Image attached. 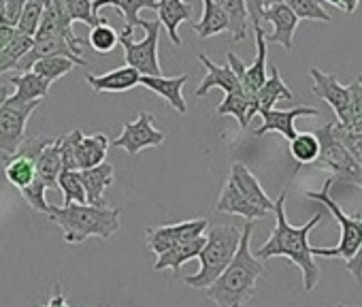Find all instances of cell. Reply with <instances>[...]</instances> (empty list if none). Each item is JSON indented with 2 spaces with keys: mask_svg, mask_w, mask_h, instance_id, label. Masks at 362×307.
I'll return each instance as SVG.
<instances>
[{
  "mask_svg": "<svg viewBox=\"0 0 362 307\" xmlns=\"http://www.w3.org/2000/svg\"><path fill=\"white\" fill-rule=\"evenodd\" d=\"M275 226L269 235V239L256 250L258 260H269V258H288L294 262L300 273H303V288L309 292L317 286L320 282V267L313 258L311 243H309V233L324 222L326 214L317 212L311 220H307L303 226H292L286 218V190L279 195L275 201Z\"/></svg>",
  "mask_w": 362,
  "mask_h": 307,
  "instance_id": "1",
  "label": "cell"
},
{
  "mask_svg": "<svg viewBox=\"0 0 362 307\" xmlns=\"http://www.w3.org/2000/svg\"><path fill=\"white\" fill-rule=\"evenodd\" d=\"M252 233L254 222H245L235 258L222 271V275L209 288H205L207 299L214 301L218 307H245L256 296L258 279L264 273V265L250 250Z\"/></svg>",
  "mask_w": 362,
  "mask_h": 307,
  "instance_id": "2",
  "label": "cell"
},
{
  "mask_svg": "<svg viewBox=\"0 0 362 307\" xmlns=\"http://www.w3.org/2000/svg\"><path fill=\"white\" fill-rule=\"evenodd\" d=\"M49 220L58 224L64 233V241L75 245L83 243L90 237L111 239L122 226V212L117 207H98V205H79L71 203L66 207L49 205Z\"/></svg>",
  "mask_w": 362,
  "mask_h": 307,
  "instance_id": "3",
  "label": "cell"
},
{
  "mask_svg": "<svg viewBox=\"0 0 362 307\" xmlns=\"http://www.w3.org/2000/svg\"><path fill=\"white\" fill-rule=\"evenodd\" d=\"M239 241H241V228H237L233 224L209 226L205 245H203L201 254L197 256L201 267L197 273H192L184 279L186 286L197 288V290L209 288L235 258V254L239 250Z\"/></svg>",
  "mask_w": 362,
  "mask_h": 307,
  "instance_id": "4",
  "label": "cell"
},
{
  "mask_svg": "<svg viewBox=\"0 0 362 307\" xmlns=\"http://www.w3.org/2000/svg\"><path fill=\"white\" fill-rule=\"evenodd\" d=\"M332 184H334V182H332V178H330V180L324 182L322 190H317V192L309 190V192H305V197L311 199V201H315V203H320V205H324V207L332 214V218H334V220L339 222V226H341V239H339V243H337L334 248H311V252H313V256L349 260V258L358 252V248H360V243H362V216H360V214H356V216L343 214L341 205L330 197V186H332Z\"/></svg>",
  "mask_w": 362,
  "mask_h": 307,
  "instance_id": "5",
  "label": "cell"
},
{
  "mask_svg": "<svg viewBox=\"0 0 362 307\" xmlns=\"http://www.w3.org/2000/svg\"><path fill=\"white\" fill-rule=\"evenodd\" d=\"M136 26L145 35L141 41H132L134 28H124L119 35L126 64L132 66L134 71H139L141 77H158V75H162L160 60H158V41H160L162 26L158 20H145V18H139Z\"/></svg>",
  "mask_w": 362,
  "mask_h": 307,
  "instance_id": "6",
  "label": "cell"
},
{
  "mask_svg": "<svg viewBox=\"0 0 362 307\" xmlns=\"http://www.w3.org/2000/svg\"><path fill=\"white\" fill-rule=\"evenodd\" d=\"M320 141V156L317 167L328 169L332 173V182L351 184L362 190V167L349 156V151L332 137V122L324 124L313 132Z\"/></svg>",
  "mask_w": 362,
  "mask_h": 307,
  "instance_id": "7",
  "label": "cell"
},
{
  "mask_svg": "<svg viewBox=\"0 0 362 307\" xmlns=\"http://www.w3.org/2000/svg\"><path fill=\"white\" fill-rule=\"evenodd\" d=\"M39 105L41 100L18 103L13 98H7L0 105V156H16V151L26 139L28 120Z\"/></svg>",
  "mask_w": 362,
  "mask_h": 307,
  "instance_id": "8",
  "label": "cell"
},
{
  "mask_svg": "<svg viewBox=\"0 0 362 307\" xmlns=\"http://www.w3.org/2000/svg\"><path fill=\"white\" fill-rule=\"evenodd\" d=\"M209 228V220L207 218H197V220H184L177 224H162V226H149L145 237H147V248L160 256L166 250L192 241L197 237H203L205 231Z\"/></svg>",
  "mask_w": 362,
  "mask_h": 307,
  "instance_id": "9",
  "label": "cell"
},
{
  "mask_svg": "<svg viewBox=\"0 0 362 307\" xmlns=\"http://www.w3.org/2000/svg\"><path fill=\"white\" fill-rule=\"evenodd\" d=\"M166 134L153 126V115L143 111L134 122H124L122 134L113 141L115 147L124 149L128 156H136L139 151L147 147H158L162 145Z\"/></svg>",
  "mask_w": 362,
  "mask_h": 307,
  "instance_id": "10",
  "label": "cell"
},
{
  "mask_svg": "<svg viewBox=\"0 0 362 307\" xmlns=\"http://www.w3.org/2000/svg\"><path fill=\"white\" fill-rule=\"evenodd\" d=\"M309 75L313 79L311 92L317 98H322V100H326L330 105V109L334 111L339 124H345L347 117H349V88L347 86H341L339 79H337V75L324 73L317 66H311L309 69Z\"/></svg>",
  "mask_w": 362,
  "mask_h": 307,
  "instance_id": "11",
  "label": "cell"
},
{
  "mask_svg": "<svg viewBox=\"0 0 362 307\" xmlns=\"http://www.w3.org/2000/svg\"><path fill=\"white\" fill-rule=\"evenodd\" d=\"M262 22H271L273 24V33L264 35L267 43H277L281 45L286 52H292L294 47V33L298 26V18L292 13V9L284 3V5H273L267 7L262 13Z\"/></svg>",
  "mask_w": 362,
  "mask_h": 307,
  "instance_id": "12",
  "label": "cell"
},
{
  "mask_svg": "<svg viewBox=\"0 0 362 307\" xmlns=\"http://www.w3.org/2000/svg\"><path fill=\"white\" fill-rule=\"evenodd\" d=\"M317 113L320 111L315 107H305V105L294 107V109H286V111H281V109H269V111L260 113L262 115V126L256 128L254 134L256 137H262L267 132H279L284 139L292 141L298 134L296 128H294V122L298 117H303V115H317Z\"/></svg>",
  "mask_w": 362,
  "mask_h": 307,
  "instance_id": "13",
  "label": "cell"
},
{
  "mask_svg": "<svg viewBox=\"0 0 362 307\" xmlns=\"http://www.w3.org/2000/svg\"><path fill=\"white\" fill-rule=\"evenodd\" d=\"M188 83V75H177V77H141V83L145 90L156 92L158 96H162L177 113H186L188 105L184 98V86Z\"/></svg>",
  "mask_w": 362,
  "mask_h": 307,
  "instance_id": "14",
  "label": "cell"
},
{
  "mask_svg": "<svg viewBox=\"0 0 362 307\" xmlns=\"http://www.w3.org/2000/svg\"><path fill=\"white\" fill-rule=\"evenodd\" d=\"M230 182L237 186V190L256 207L264 209L267 214H273L275 209V201H271V197L264 192V188L260 186L258 178L243 165V163H235L230 169Z\"/></svg>",
  "mask_w": 362,
  "mask_h": 307,
  "instance_id": "15",
  "label": "cell"
},
{
  "mask_svg": "<svg viewBox=\"0 0 362 307\" xmlns=\"http://www.w3.org/2000/svg\"><path fill=\"white\" fill-rule=\"evenodd\" d=\"M107 149H109L107 134H103V132H94L88 137L81 134L73 149L77 171H86V169H94V167L103 165L107 158Z\"/></svg>",
  "mask_w": 362,
  "mask_h": 307,
  "instance_id": "16",
  "label": "cell"
},
{
  "mask_svg": "<svg viewBox=\"0 0 362 307\" xmlns=\"http://www.w3.org/2000/svg\"><path fill=\"white\" fill-rule=\"evenodd\" d=\"M158 22L160 26L166 30L168 39L173 41V45H181V39H179V33L177 28L188 22L194 13V5L192 3H184V0H158Z\"/></svg>",
  "mask_w": 362,
  "mask_h": 307,
  "instance_id": "17",
  "label": "cell"
},
{
  "mask_svg": "<svg viewBox=\"0 0 362 307\" xmlns=\"http://www.w3.org/2000/svg\"><path fill=\"white\" fill-rule=\"evenodd\" d=\"M86 83L94 90V92H111V94H117V92H128L132 90L134 86L141 83V75L139 71H134L132 66H119V69H113L105 75H86Z\"/></svg>",
  "mask_w": 362,
  "mask_h": 307,
  "instance_id": "18",
  "label": "cell"
},
{
  "mask_svg": "<svg viewBox=\"0 0 362 307\" xmlns=\"http://www.w3.org/2000/svg\"><path fill=\"white\" fill-rule=\"evenodd\" d=\"M216 209L220 212V214H230V216H241V218H245L247 222H254V220H262V218H267L269 214L264 212V209H260V207H256V205H252L239 190H237V186L228 180L226 182V186L222 188V192H220V199H218V203H216Z\"/></svg>",
  "mask_w": 362,
  "mask_h": 307,
  "instance_id": "19",
  "label": "cell"
},
{
  "mask_svg": "<svg viewBox=\"0 0 362 307\" xmlns=\"http://www.w3.org/2000/svg\"><path fill=\"white\" fill-rule=\"evenodd\" d=\"M79 180L83 184V190H86V199H88V205H98V207H105V190L113 184L115 180V169L113 165L109 163H103L94 169H86V171H79Z\"/></svg>",
  "mask_w": 362,
  "mask_h": 307,
  "instance_id": "20",
  "label": "cell"
},
{
  "mask_svg": "<svg viewBox=\"0 0 362 307\" xmlns=\"http://www.w3.org/2000/svg\"><path fill=\"white\" fill-rule=\"evenodd\" d=\"M254 33H256V58L250 66L245 64V73L241 77V88L250 96H254L267 81V56H269V50H267L269 43L264 41L267 33L262 30V26L254 28Z\"/></svg>",
  "mask_w": 362,
  "mask_h": 307,
  "instance_id": "21",
  "label": "cell"
},
{
  "mask_svg": "<svg viewBox=\"0 0 362 307\" xmlns=\"http://www.w3.org/2000/svg\"><path fill=\"white\" fill-rule=\"evenodd\" d=\"M199 60H201L203 66L207 69V75H205V79L201 81V86L197 88V96H205V94H207L209 90H214V88H220V90H224L226 94H230V92H235V90L241 88L237 75L233 73V69H230L228 64H216V62L209 60L205 54H199Z\"/></svg>",
  "mask_w": 362,
  "mask_h": 307,
  "instance_id": "22",
  "label": "cell"
},
{
  "mask_svg": "<svg viewBox=\"0 0 362 307\" xmlns=\"http://www.w3.org/2000/svg\"><path fill=\"white\" fill-rule=\"evenodd\" d=\"M294 100V94L292 90L286 86V81L281 79L279 75V69L277 66H271V77H267V81L262 83V88L254 94V107H256V113H264L269 109L275 107L277 100Z\"/></svg>",
  "mask_w": 362,
  "mask_h": 307,
  "instance_id": "23",
  "label": "cell"
},
{
  "mask_svg": "<svg viewBox=\"0 0 362 307\" xmlns=\"http://www.w3.org/2000/svg\"><path fill=\"white\" fill-rule=\"evenodd\" d=\"M37 178L47 186V188H58V178L62 173V154H60V139L54 137L43 151L39 154V158L35 161Z\"/></svg>",
  "mask_w": 362,
  "mask_h": 307,
  "instance_id": "24",
  "label": "cell"
},
{
  "mask_svg": "<svg viewBox=\"0 0 362 307\" xmlns=\"http://www.w3.org/2000/svg\"><path fill=\"white\" fill-rule=\"evenodd\" d=\"M218 115H233L241 130H245L252 122V117L256 115V107H254V96H250L247 92H243V88L230 92L224 96V100L218 105Z\"/></svg>",
  "mask_w": 362,
  "mask_h": 307,
  "instance_id": "25",
  "label": "cell"
},
{
  "mask_svg": "<svg viewBox=\"0 0 362 307\" xmlns=\"http://www.w3.org/2000/svg\"><path fill=\"white\" fill-rule=\"evenodd\" d=\"M203 245H205V237H197V239H192V241L179 243V245L166 250L164 254H160L158 260L153 262V269H156V271H166V269H170L173 273H177V271L181 269V265L188 262V260H192V258H197V256L201 254Z\"/></svg>",
  "mask_w": 362,
  "mask_h": 307,
  "instance_id": "26",
  "label": "cell"
},
{
  "mask_svg": "<svg viewBox=\"0 0 362 307\" xmlns=\"http://www.w3.org/2000/svg\"><path fill=\"white\" fill-rule=\"evenodd\" d=\"M9 83L16 88V92L9 96L18 103H33V100H43L49 94V83L35 75L33 71L28 73H18L16 77L9 79Z\"/></svg>",
  "mask_w": 362,
  "mask_h": 307,
  "instance_id": "27",
  "label": "cell"
},
{
  "mask_svg": "<svg viewBox=\"0 0 362 307\" xmlns=\"http://www.w3.org/2000/svg\"><path fill=\"white\" fill-rule=\"evenodd\" d=\"M103 7H115L124 13L126 18V28H136L139 22V11L141 9H158V0H92V11L96 18Z\"/></svg>",
  "mask_w": 362,
  "mask_h": 307,
  "instance_id": "28",
  "label": "cell"
},
{
  "mask_svg": "<svg viewBox=\"0 0 362 307\" xmlns=\"http://www.w3.org/2000/svg\"><path fill=\"white\" fill-rule=\"evenodd\" d=\"M192 28L201 39H211L228 30V20L214 0H203V18L201 22L192 24Z\"/></svg>",
  "mask_w": 362,
  "mask_h": 307,
  "instance_id": "29",
  "label": "cell"
},
{
  "mask_svg": "<svg viewBox=\"0 0 362 307\" xmlns=\"http://www.w3.org/2000/svg\"><path fill=\"white\" fill-rule=\"evenodd\" d=\"M214 3L224 11L228 20V33L233 35V41H245L247 39V9L243 0H214Z\"/></svg>",
  "mask_w": 362,
  "mask_h": 307,
  "instance_id": "30",
  "label": "cell"
},
{
  "mask_svg": "<svg viewBox=\"0 0 362 307\" xmlns=\"http://www.w3.org/2000/svg\"><path fill=\"white\" fill-rule=\"evenodd\" d=\"M5 178L18 190L30 186L35 182V178H37L35 161L28 158V156H22V154H16V156H11L9 165L5 167Z\"/></svg>",
  "mask_w": 362,
  "mask_h": 307,
  "instance_id": "31",
  "label": "cell"
},
{
  "mask_svg": "<svg viewBox=\"0 0 362 307\" xmlns=\"http://www.w3.org/2000/svg\"><path fill=\"white\" fill-rule=\"evenodd\" d=\"M73 69H77V64L71 58H62V56H47L41 58L33 64V73L39 75L41 79H45L49 86H54V81H58L60 77H64L66 73H71Z\"/></svg>",
  "mask_w": 362,
  "mask_h": 307,
  "instance_id": "32",
  "label": "cell"
},
{
  "mask_svg": "<svg viewBox=\"0 0 362 307\" xmlns=\"http://www.w3.org/2000/svg\"><path fill=\"white\" fill-rule=\"evenodd\" d=\"M290 154L298 165H313L320 156V141L313 132H298L290 141Z\"/></svg>",
  "mask_w": 362,
  "mask_h": 307,
  "instance_id": "33",
  "label": "cell"
},
{
  "mask_svg": "<svg viewBox=\"0 0 362 307\" xmlns=\"http://www.w3.org/2000/svg\"><path fill=\"white\" fill-rule=\"evenodd\" d=\"M30 47H33V37H26V35H22V33L16 30L13 41L3 52H0V75L11 71V69H16L18 62L28 54Z\"/></svg>",
  "mask_w": 362,
  "mask_h": 307,
  "instance_id": "34",
  "label": "cell"
},
{
  "mask_svg": "<svg viewBox=\"0 0 362 307\" xmlns=\"http://www.w3.org/2000/svg\"><path fill=\"white\" fill-rule=\"evenodd\" d=\"M119 43V33L107 24V20H103L100 24L92 26L90 35H88V45L96 52V54H111Z\"/></svg>",
  "mask_w": 362,
  "mask_h": 307,
  "instance_id": "35",
  "label": "cell"
},
{
  "mask_svg": "<svg viewBox=\"0 0 362 307\" xmlns=\"http://www.w3.org/2000/svg\"><path fill=\"white\" fill-rule=\"evenodd\" d=\"M58 188L62 190V197H64L62 207H66L71 203H79V205L88 203L83 184L79 180V171H62L58 178Z\"/></svg>",
  "mask_w": 362,
  "mask_h": 307,
  "instance_id": "36",
  "label": "cell"
},
{
  "mask_svg": "<svg viewBox=\"0 0 362 307\" xmlns=\"http://www.w3.org/2000/svg\"><path fill=\"white\" fill-rule=\"evenodd\" d=\"M43 11H45L43 0H28L24 11H22V16H20V20H18L16 30L35 39V35L39 30V24H41V18H43Z\"/></svg>",
  "mask_w": 362,
  "mask_h": 307,
  "instance_id": "37",
  "label": "cell"
},
{
  "mask_svg": "<svg viewBox=\"0 0 362 307\" xmlns=\"http://www.w3.org/2000/svg\"><path fill=\"white\" fill-rule=\"evenodd\" d=\"M62 9L71 22H83L88 26H96L105 20V18L94 16L92 0H62Z\"/></svg>",
  "mask_w": 362,
  "mask_h": 307,
  "instance_id": "38",
  "label": "cell"
},
{
  "mask_svg": "<svg viewBox=\"0 0 362 307\" xmlns=\"http://www.w3.org/2000/svg\"><path fill=\"white\" fill-rule=\"evenodd\" d=\"M347 88H349V117L345 124L339 122L337 124L349 132H362V83L354 81Z\"/></svg>",
  "mask_w": 362,
  "mask_h": 307,
  "instance_id": "39",
  "label": "cell"
},
{
  "mask_svg": "<svg viewBox=\"0 0 362 307\" xmlns=\"http://www.w3.org/2000/svg\"><path fill=\"white\" fill-rule=\"evenodd\" d=\"M292 13L298 20H313V22H332L330 13L324 11V7L317 3V0H288L286 3Z\"/></svg>",
  "mask_w": 362,
  "mask_h": 307,
  "instance_id": "40",
  "label": "cell"
},
{
  "mask_svg": "<svg viewBox=\"0 0 362 307\" xmlns=\"http://www.w3.org/2000/svg\"><path fill=\"white\" fill-rule=\"evenodd\" d=\"M332 137L349 151V156L362 167V132H349L332 120Z\"/></svg>",
  "mask_w": 362,
  "mask_h": 307,
  "instance_id": "41",
  "label": "cell"
},
{
  "mask_svg": "<svg viewBox=\"0 0 362 307\" xmlns=\"http://www.w3.org/2000/svg\"><path fill=\"white\" fill-rule=\"evenodd\" d=\"M45 190H47V186H45L39 178H35V182H33L30 186H26V188L20 190V195L26 199V203H28L35 212L47 214V212H49V203L45 201Z\"/></svg>",
  "mask_w": 362,
  "mask_h": 307,
  "instance_id": "42",
  "label": "cell"
},
{
  "mask_svg": "<svg viewBox=\"0 0 362 307\" xmlns=\"http://www.w3.org/2000/svg\"><path fill=\"white\" fill-rule=\"evenodd\" d=\"M26 3H28V0H5V13H3V18H0V26L16 28Z\"/></svg>",
  "mask_w": 362,
  "mask_h": 307,
  "instance_id": "43",
  "label": "cell"
},
{
  "mask_svg": "<svg viewBox=\"0 0 362 307\" xmlns=\"http://www.w3.org/2000/svg\"><path fill=\"white\" fill-rule=\"evenodd\" d=\"M245 9H247V18L252 22L254 28L262 26V13H264V3L267 0H243Z\"/></svg>",
  "mask_w": 362,
  "mask_h": 307,
  "instance_id": "44",
  "label": "cell"
},
{
  "mask_svg": "<svg viewBox=\"0 0 362 307\" xmlns=\"http://www.w3.org/2000/svg\"><path fill=\"white\" fill-rule=\"evenodd\" d=\"M345 267H347V271L351 273V277L356 282H362V243H360L358 252L349 260H345Z\"/></svg>",
  "mask_w": 362,
  "mask_h": 307,
  "instance_id": "45",
  "label": "cell"
},
{
  "mask_svg": "<svg viewBox=\"0 0 362 307\" xmlns=\"http://www.w3.org/2000/svg\"><path fill=\"white\" fill-rule=\"evenodd\" d=\"M43 307H71V305L66 303V294H64V290H62L60 284L54 286V294L49 296V301H47Z\"/></svg>",
  "mask_w": 362,
  "mask_h": 307,
  "instance_id": "46",
  "label": "cell"
},
{
  "mask_svg": "<svg viewBox=\"0 0 362 307\" xmlns=\"http://www.w3.org/2000/svg\"><path fill=\"white\" fill-rule=\"evenodd\" d=\"M16 37V28L11 26H0V52H3Z\"/></svg>",
  "mask_w": 362,
  "mask_h": 307,
  "instance_id": "47",
  "label": "cell"
},
{
  "mask_svg": "<svg viewBox=\"0 0 362 307\" xmlns=\"http://www.w3.org/2000/svg\"><path fill=\"white\" fill-rule=\"evenodd\" d=\"M360 0H343V13H354L358 9Z\"/></svg>",
  "mask_w": 362,
  "mask_h": 307,
  "instance_id": "48",
  "label": "cell"
},
{
  "mask_svg": "<svg viewBox=\"0 0 362 307\" xmlns=\"http://www.w3.org/2000/svg\"><path fill=\"white\" fill-rule=\"evenodd\" d=\"M11 88L13 86H5V83H0V105H3L9 96H11Z\"/></svg>",
  "mask_w": 362,
  "mask_h": 307,
  "instance_id": "49",
  "label": "cell"
},
{
  "mask_svg": "<svg viewBox=\"0 0 362 307\" xmlns=\"http://www.w3.org/2000/svg\"><path fill=\"white\" fill-rule=\"evenodd\" d=\"M284 3H288V0H267V3H264V9H267V7H273V5H284Z\"/></svg>",
  "mask_w": 362,
  "mask_h": 307,
  "instance_id": "50",
  "label": "cell"
},
{
  "mask_svg": "<svg viewBox=\"0 0 362 307\" xmlns=\"http://www.w3.org/2000/svg\"><path fill=\"white\" fill-rule=\"evenodd\" d=\"M326 3H328V5H334L337 9L343 11V0H326Z\"/></svg>",
  "mask_w": 362,
  "mask_h": 307,
  "instance_id": "51",
  "label": "cell"
},
{
  "mask_svg": "<svg viewBox=\"0 0 362 307\" xmlns=\"http://www.w3.org/2000/svg\"><path fill=\"white\" fill-rule=\"evenodd\" d=\"M3 13H5V0H0V18H3Z\"/></svg>",
  "mask_w": 362,
  "mask_h": 307,
  "instance_id": "52",
  "label": "cell"
},
{
  "mask_svg": "<svg viewBox=\"0 0 362 307\" xmlns=\"http://www.w3.org/2000/svg\"><path fill=\"white\" fill-rule=\"evenodd\" d=\"M43 3H45V5H52V3H56V0H43Z\"/></svg>",
  "mask_w": 362,
  "mask_h": 307,
  "instance_id": "53",
  "label": "cell"
},
{
  "mask_svg": "<svg viewBox=\"0 0 362 307\" xmlns=\"http://www.w3.org/2000/svg\"><path fill=\"white\" fill-rule=\"evenodd\" d=\"M334 307H351V305H343V303H339V305H334Z\"/></svg>",
  "mask_w": 362,
  "mask_h": 307,
  "instance_id": "54",
  "label": "cell"
}]
</instances>
